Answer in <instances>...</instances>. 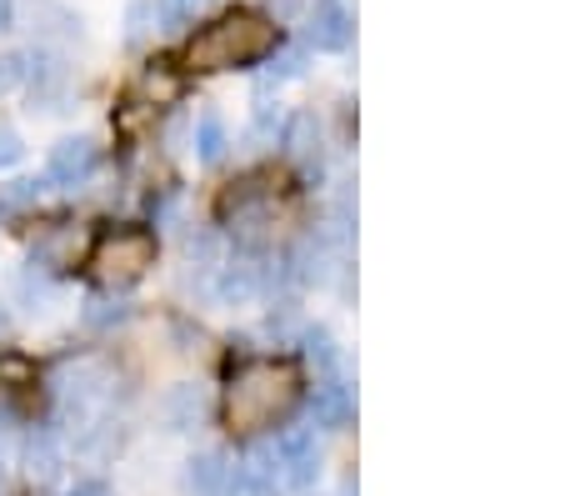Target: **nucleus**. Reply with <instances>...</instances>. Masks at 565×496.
Masks as SVG:
<instances>
[{
  "label": "nucleus",
  "instance_id": "1",
  "mask_svg": "<svg viewBox=\"0 0 565 496\" xmlns=\"http://www.w3.org/2000/svg\"><path fill=\"white\" fill-rule=\"evenodd\" d=\"M276 25L256 11H235L225 21L205 25L191 45H185V61L195 71H235V65H256L276 51Z\"/></svg>",
  "mask_w": 565,
  "mask_h": 496
},
{
  "label": "nucleus",
  "instance_id": "2",
  "mask_svg": "<svg viewBox=\"0 0 565 496\" xmlns=\"http://www.w3.org/2000/svg\"><path fill=\"white\" fill-rule=\"evenodd\" d=\"M290 391H296V377L286 367H250L231 387V401H225L231 426H266V421H276V411L290 401Z\"/></svg>",
  "mask_w": 565,
  "mask_h": 496
},
{
  "label": "nucleus",
  "instance_id": "3",
  "mask_svg": "<svg viewBox=\"0 0 565 496\" xmlns=\"http://www.w3.org/2000/svg\"><path fill=\"white\" fill-rule=\"evenodd\" d=\"M150 261H156V246H150L146 231H116V236H106L96 251V271L106 281H116V286L146 276Z\"/></svg>",
  "mask_w": 565,
  "mask_h": 496
},
{
  "label": "nucleus",
  "instance_id": "4",
  "mask_svg": "<svg viewBox=\"0 0 565 496\" xmlns=\"http://www.w3.org/2000/svg\"><path fill=\"white\" fill-rule=\"evenodd\" d=\"M90 166H96V140H61L51 151V176L55 181H65V186H75V181H86L90 176Z\"/></svg>",
  "mask_w": 565,
  "mask_h": 496
},
{
  "label": "nucleus",
  "instance_id": "5",
  "mask_svg": "<svg viewBox=\"0 0 565 496\" xmlns=\"http://www.w3.org/2000/svg\"><path fill=\"white\" fill-rule=\"evenodd\" d=\"M185 482H191L195 496H225L235 486V466L225 462L221 452H205L191 462V476H185Z\"/></svg>",
  "mask_w": 565,
  "mask_h": 496
},
{
  "label": "nucleus",
  "instance_id": "6",
  "mask_svg": "<svg viewBox=\"0 0 565 496\" xmlns=\"http://www.w3.org/2000/svg\"><path fill=\"white\" fill-rule=\"evenodd\" d=\"M160 416H166V426H171V432H191L195 421L205 416L201 387H171V391H166V401H160Z\"/></svg>",
  "mask_w": 565,
  "mask_h": 496
},
{
  "label": "nucleus",
  "instance_id": "7",
  "mask_svg": "<svg viewBox=\"0 0 565 496\" xmlns=\"http://www.w3.org/2000/svg\"><path fill=\"white\" fill-rule=\"evenodd\" d=\"M75 251H81V231L61 226V231H51V236L35 241V266L61 271V266H71V261H75Z\"/></svg>",
  "mask_w": 565,
  "mask_h": 496
},
{
  "label": "nucleus",
  "instance_id": "8",
  "mask_svg": "<svg viewBox=\"0 0 565 496\" xmlns=\"http://www.w3.org/2000/svg\"><path fill=\"white\" fill-rule=\"evenodd\" d=\"M310 41L326 45V51H335V45L351 41V21H345L335 6H326V11H316V21H310Z\"/></svg>",
  "mask_w": 565,
  "mask_h": 496
},
{
  "label": "nucleus",
  "instance_id": "9",
  "mask_svg": "<svg viewBox=\"0 0 565 496\" xmlns=\"http://www.w3.org/2000/svg\"><path fill=\"white\" fill-rule=\"evenodd\" d=\"M35 196H41V186H35V181H11L6 191H0V217H6V211H21V205H31Z\"/></svg>",
  "mask_w": 565,
  "mask_h": 496
},
{
  "label": "nucleus",
  "instance_id": "10",
  "mask_svg": "<svg viewBox=\"0 0 565 496\" xmlns=\"http://www.w3.org/2000/svg\"><path fill=\"white\" fill-rule=\"evenodd\" d=\"M195 146H201L205 161H221V151H225V130H221V120H201V136H195Z\"/></svg>",
  "mask_w": 565,
  "mask_h": 496
},
{
  "label": "nucleus",
  "instance_id": "11",
  "mask_svg": "<svg viewBox=\"0 0 565 496\" xmlns=\"http://www.w3.org/2000/svg\"><path fill=\"white\" fill-rule=\"evenodd\" d=\"M21 81H25V55L6 51V55H0V96H11Z\"/></svg>",
  "mask_w": 565,
  "mask_h": 496
},
{
  "label": "nucleus",
  "instance_id": "12",
  "mask_svg": "<svg viewBox=\"0 0 565 496\" xmlns=\"http://www.w3.org/2000/svg\"><path fill=\"white\" fill-rule=\"evenodd\" d=\"M21 136H15L11 126H0V166H11V161H21Z\"/></svg>",
  "mask_w": 565,
  "mask_h": 496
},
{
  "label": "nucleus",
  "instance_id": "13",
  "mask_svg": "<svg viewBox=\"0 0 565 496\" xmlns=\"http://www.w3.org/2000/svg\"><path fill=\"white\" fill-rule=\"evenodd\" d=\"M15 25V0H0V31H11Z\"/></svg>",
  "mask_w": 565,
  "mask_h": 496
},
{
  "label": "nucleus",
  "instance_id": "14",
  "mask_svg": "<svg viewBox=\"0 0 565 496\" xmlns=\"http://www.w3.org/2000/svg\"><path fill=\"white\" fill-rule=\"evenodd\" d=\"M11 331H15V326H11V312L0 306V341H11Z\"/></svg>",
  "mask_w": 565,
  "mask_h": 496
},
{
  "label": "nucleus",
  "instance_id": "15",
  "mask_svg": "<svg viewBox=\"0 0 565 496\" xmlns=\"http://www.w3.org/2000/svg\"><path fill=\"white\" fill-rule=\"evenodd\" d=\"M276 6H280V11H296V6H300V0H276Z\"/></svg>",
  "mask_w": 565,
  "mask_h": 496
}]
</instances>
